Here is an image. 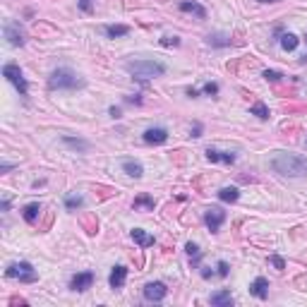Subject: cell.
<instances>
[{"label":"cell","mask_w":307,"mask_h":307,"mask_svg":"<svg viewBox=\"0 0 307 307\" xmlns=\"http://www.w3.org/2000/svg\"><path fill=\"white\" fill-rule=\"evenodd\" d=\"M140 206H144V209H154V199L149 195H140L135 199V209H140Z\"/></svg>","instance_id":"25"},{"label":"cell","mask_w":307,"mask_h":307,"mask_svg":"<svg viewBox=\"0 0 307 307\" xmlns=\"http://www.w3.org/2000/svg\"><path fill=\"white\" fill-rule=\"evenodd\" d=\"M225 221V211L221 206H211V209H206V214H204V224L209 225V230L211 233H219V228L224 225Z\"/></svg>","instance_id":"7"},{"label":"cell","mask_w":307,"mask_h":307,"mask_svg":"<svg viewBox=\"0 0 307 307\" xmlns=\"http://www.w3.org/2000/svg\"><path fill=\"white\" fill-rule=\"evenodd\" d=\"M2 77H5L7 82L15 84V89L20 91V96H27L29 94V84H27V80H24V75H22V70H20V65L7 62V65L2 67Z\"/></svg>","instance_id":"5"},{"label":"cell","mask_w":307,"mask_h":307,"mask_svg":"<svg viewBox=\"0 0 307 307\" xmlns=\"http://www.w3.org/2000/svg\"><path fill=\"white\" fill-rule=\"evenodd\" d=\"M219 276H228V264H225L224 259L219 262Z\"/></svg>","instance_id":"34"},{"label":"cell","mask_w":307,"mask_h":307,"mask_svg":"<svg viewBox=\"0 0 307 307\" xmlns=\"http://www.w3.org/2000/svg\"><path fill=\"white\" fill-rule=\"evenodd\" d=\"M91 283H94V274H91V271H82V274L72 276L70 288L77 290V293H82V290H86V288H91Z\"/></svg>","instance_id":"10"},{"label":"cell","mask_w":307,"mask_h":307,"mask_svg":"<svg viewBox=\"0 0 307 307\" xmlns=\"http://www.w3.org/2000/svg\"><path fill=\"white\" fill-rule=\"evenodd\" d=\"M125 279H127V266H113L111 276H108V286L113 290H120L125 286Z\"/></svg>","instance_id":"12"},{"label":"cell","mask_w":307,"mask_h":307,"mask_svg":"<svg viewBox=\"0 0 307 307\" xmlns=\"http://www.w3.org/2000/svg\"><path fill=\"white\" fill-rule=\"evenodd\" d=\"M190 135H192V137H202V125H199V123H195V125H192Z\"/></svg>","instance_id":"33"},{"label":"cell","mask_w":307,"mask_h":307,"mask_svg":"<svg viewBox=\"0 0 307 307\" xmlns=\"http://www.w3.org/2000/svg\"><path fill=\"white\" fill-rule=\"evenodd\" d=\"M178 43H180L178 36H164L161 39V46H178Z\"/></svg>","instance_id":"30"},{"label":"cell","mask_w":307,"mask_h":307,"mask_svg":"<svg viewBox=\"0 0 307 307\" xmlns=\"http://www.w3.org/2000/svg\"><path fill=\"white\" fill-rule=\"evenodd\" d=\"M65 206H67L70 211H75V209H82V206H84V199L80 195H67V197H65Z\"/></svg>","instance_id":"23"},{"label":"cell","mask_w":307,"mask_h":307,"mask_svg":"<svg viewBox=\"0 0 307 307\" xmlns=\"http://www.w3.org/2000/svg\"><path fill=\"white\" fill-rule=\"evenodd\" d=\"M144 142H146V144H166L168 132L164 127H149V130L144 132Z\"/></svg>","instance_id":"13"},{"label":"cell","mask_w":307,"mask_h":307,"mask_svg":"<svg viewBox=\"0 0 307 307\" xmlns=\"http://www.w3.org/2000/svg\"><path fill=\"white\" fill-rule=\"evenodd\" d=\"M108 113H111L113 118H120V108H115V106H113V108H111V111H108Z\"/></svg>","instance_id":"35"},{"label":"cell","mask_w":307,"mask_h":307,"mask_svg":"<svg viewBox=\"0 0 307 307\" xmlns=\"http://www.w3.org/2000/svg\"><path fill=\"white\" fill-rule=\"evenodd\" d=\"M269 262H271V264H274V266H276L279 271H283V269H286V264H283V259H281V257H276V254H274V257H271Z\"/></svg>","instance_id":"32"},{"label":"cell","mask_w":307,"mask_h":307,"mask_svg":"<svg viewBox=\"0 0 307 307\" xmlns=\"http://www.w3.org/2000/svg\"><path fill=\"white\" fill-rule=\"evenodd\" d=\"M300 65H307V53L303 58H300Z\"/></svg>","instance_id":"36"},{"label":"cell","mask_w":307,"mask_h":307,"mask_svg":"<svg viewBox=\"0 0 307 307\" xmlns=\"http://www.w3.org/2000/svg\"><path fill=\"white\" fill-rule=\"evenodd\" d=\"M180 10H183V12H192V15H197L199 20L206 17V10H204L199 2H195V0H192V2H190V0H183V2H180Z\"/></svg>","instance_id":"15"},{"label":"cell","mask_w":307,"mask_h":307,"mask_svg":"<svg viewBox=\"0 0 307 307\" xmlns=\"http://www.w3.org/2000/svg\"><path fill=\"white\" fill-rule=\"evenodd\" d=\"M5 39L10 41V46H24L27 36H24V29L20 27L17 22H5Z\"/></svg>","instance_id":"8"},{"label":"cell","mask_w":307,"mask_h":307,"mask_svg":"<svg viewBox=\"0 0 307 307\" xmlns=\"http://www.w3.org/2000/svg\"><path fill=\"white\" fill-rule=\"evenodd\" d=\"M132 240H135L140 247H151V245H154V235H149V233L142 230V228H135V230H132Z\"/></svg>","instance_id":"14"},{"label":"cell","mask_w":307,"mask_h":307,"mask_svg":"<svg viewBox=\"0 0 307 307\" xmlns=\"http://www.w3.org/2000/svg\"><path fill=\"white\" fill-rule=\"evenodd\" d=\"M94 2H96V0H80V10H82L84 15H89V12L94 10Z\"/></svg>","instance_id":"29"},{"label":"cell","mask_w":307,"mask_h":307,"mask_svg":"<svg viewBox=\"0 0 307 307\" xmlns=\"http://www.w3.org/2000/svg\"><path fill=\"white\" fill-rule=\"evenodd\" d=\"M5 276L20 281V283H34V281L39 279L36 271H34V266H31L29 262H15V264H10V266L5 269Z\"/></svg>","instance_id":"4"},{"label":"cell","mask_w":307,"mask_h":307,"mask_svg":"<svg viewBox=\"0 0 307 307\" xmlns=\"http://www.w3.org/2000/svg\"><path fill=\"white\" fill-rule=\"evenodd\" d=\"M250 293L254 298H259V300H266L269 298V281L264 279V276H257L250 283Z\"/></svg>","instance_id":"11"},{"label":"cell","mask_w":307,"mask_h":307,"mask_svg":"<svg viewBox=\"0 0 307 307\" xmlns=\"http://www.w3.org/2000/svg\"><path fill=\"white\" fill-rule=\"evenodd\" d=\"M77 86H84V80H80V75H75L72 70L67 67H58L56 72L48 77V89L53 91H62V89H77Z\"/></svg>","instance_id":"3"},{"label":"cell","mask_w":307,"mask_h":307,"mask_svg":"<svg viewBox=\"0 0 307 307\" xmlns=\"http://www.w3.org/2000/svg\"><path fill=\"white\" fill-rule=\"evenodd\" d=\"M206 159L211 161V164H235V154L233 151H219V149H206Z\"/></svg>","instance_id":"9"},{"label":"cell","mask_w":307,"mask_h":307,"mask_svg":"<svg viewBox=\"0 0 307 307\" xmlns=\"http://www.w3.org/2000/svg\"><path fill=\"white\" fill-rule=\"evenodd\" d=\"M123 168H125V173L130 175V178H142L144 175V168H142V164H137V161H123Z\"/></svg>","instance_id":"20"},{"label":"cell","mask_w":307,"mask_h":307,"mask_svg":"<svg viewBox=\"0 0 307 307\" xmlns=\"http://www.w3.org/2000/svg\"><path fill=\"white\" fill-rule=\"evenodd\" d=\"M62 142H65L67 146H72L75 151H86V149H89V142H86V140H80V137L75 140V137H67V135H65V137H62Z\"/></svg>","instance_id":"22"},{"label":"cell","mask_w":307,"mask_h":307,"mask_svg":"<svg viewBox=\"0 0 307 307\" xmlns=\"http://www.w3.org/2000/svg\"><path fill=\"white\" fill-rule=\"evenodd\" d=\"M271 168L281 175H288V178H303V175H307V156L279 151L271 159Z\"/></svg>","instance_id":"1"},{"label":"cell","mask_w":307,"mask_h":307,"mask_svg":"<svg viewBox=\"0 0 307 307\" xmlns=\"http://www.w3.org/2000/svg\"><path fill=\"white\" fill-rule=\"evenodd\" d=\"M298 43H300V39H298L295 34H290V31L281 34V48H283V51H295Z\"/></svg>","instance_id":"17"},{"label":"cell","mask_w":307,"mask_h":307,"mask_svg":"<svg viewBox=\"0 0 307 307\" xmlns=\"http://www.w3.org/2000/svg\"><path fill=\"white\" fill-rule=\"evenodd\" d=\"M250 113H252V115H257L259 120H266V118H269V108H266L262 101H257V103L250 108Z\"/></svg>","instance_id":"24"},{"label":"cell","mask_w":307,"mask_h":307,"mask_svg":"<svg viewBox=\"0 0 307 307\" xmlns=\"http://www.w3.org/2000/svg\"><path fill=\"white\" fill-rule=\"evenodd\" d=\"M185 252H187L190 257H199V247H197L195 243H187V245H185Z\"/></svg>","instance_id":"31"},{"label":"cell","mask_w":307,"mask_h":307,"mask_svg":"<svg viewBox=\"0 0 307 307\" xmlns=\"http://www.w3.org/2000/svg\"><path fill=\"white\" fill-rule=\"evenodd\" d=\"M142 293H144V300H149V303H161L168 295V288H166V283H161V281H151V283L144 286Z\"/></svg>","instance_id":"6"},{"label":"cell","mask_w":307,"mask_h":307,"mask_svg":"<svg viewBox=\"0 0 307 307\" xmlns=\"http://www.w3.org/2000/svg\"><path fill=\"white\" fill-rule=\"evenodd\" d=\"M206 43H209V46H219V48H221V46H230V39H225V36H219V34H216V36H209V39H206Z\"/></svg>","instance_id":"26"},{"label":"cell","mask_w":307,"mask_h":307,"mask_svg":"<svg viewBox=\"0 0 307 307\" xmlns=\"http://www.w3.org/2000/svg\"><path fill=\"white\" fill-rule=\"evenodd\" d=\"M39 214H41V204H39V202H31V204H27V206L22 209V216H24L27 224H34V221L39 219Z\"/></svg>","instance_id":"16"},{"label":"cell","mask_w":307,"mask_h":307,"mask_svg":"<svg viewBox=\"0 0 307 307\" xmlns=\"http://www.w3.org/2000/svg\"><path fill=\"white\" fill-rule=\"evenodd\" d=\"M211 305L230 307V305H233V298H230V293H228V290H219V293H214V295H211Z\"/></svg>","instance_id":"19"},{"label":"cell","mask_w":307,"mask_h":307,"mask_svg":"<svg viewBox=\"0 0 307 307\" xmlns=\"http://www.w3.org/2000/svg\"><path fill=\"white\" fill-rule=\"evenodd\" d=\"M219 199L221 202H238L240 199V190L238 187H221L219 190Z\"/></svg>","instance_id":"21"},{"label":"cell","mask_w":307,"mask_h":307,"mask_svg":"<svg viewBox=\"0 0 307 307\" xmlns=\"http://www.w3.org/2000/svg\"><path fill=\"white\" fill-rule=\"evenodd\" d=\"M257 2H279V0H257Z\"/></svg>","instance_id":"37"},{"label":"cell","mask_w":307,"mask_h":307,"mask_svg":"<svg viewBox=\"0 0 307 307\" xmlns=\"http://www.w3.org/2000/svg\"><path fill=\"white\" fill-rule=\"evenodd\" d=\"M264 80H266V82H281V80H283V75L276 72V70H266V72H264Z\"/></svg>","instance_id":"27"},{"label":"cell","mask_w":307,"mask_h":307,"mask_svg":"<svg viewBox=\"0 0 307 307\" xmlns=\"http://www.w3.org/2000/svg\"><path fill=\"white\" fill-rule=\"evenodd\" d=\"M103 34H106L108 39L127 36V34H130V27H125V24H108V27H103Z\"/></svg>","instance_id":"18"},{"label":"cell","mask_w":307,"mask_h":307,"mask_svg":"<svg viewBox=\"0 0 307 307\" xmlns=\"http://www.w3.org/2000/svg\"><path fill=\"white\" fill-rule=\"evenodd\" d=\"M202 91H204V94H209V96H216V94H219V84H216V82H206L204 86H202Z\"/></svg>","instance_id":"28"},{"label":"cell","mask_w":307,"mask_h":307,"mask_svg":"<svg viewBox=\"0 0 307 307\" xmlns=\"http://www.w3.org/2000/svg\"><path fill=\"white\" fill-rule=\"evenodd\" d=\"M125 70H127L135 80L146 82V80H151V77H161V75L166 72V65H164V62H156V60H135V62H127Z\"/></svg>","instance_id":"2"}]
</instances>
